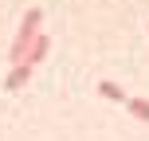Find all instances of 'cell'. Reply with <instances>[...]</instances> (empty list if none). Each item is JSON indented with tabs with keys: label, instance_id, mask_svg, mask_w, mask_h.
I'll use <instances>...</instances> for the list:
<instances>
[{
	"label": "cell",
	"instance_id": "cell-4",
	"mask_svg": "<svg viewBox=\"0 0 149 141\" xmlns=\"http://www.w3.org/2000/svg\"><path fill=\"white\" fill-rule=\"evenodd\" d=\"M98 94H102V98H110V102H122V106H126V90H122L118 82H110V78H106V82H98Z\"/></svg>",
	"mask_w": 149,
	"mask_h": 141
},
{
	"label": "cell",
	"instance_id": "cell-2",
	"mask_svg": "<svg viewBox=\"0 0 149 141\" xmlns=\"http://www.w3.org/2000/svg\"><path fill=\"white\" fill-rule=\"evenodd\" d=\"M28 78H31V63H16V67L8 71L4 86H8V90H20V86H24V82H28Z\"/></svg>",
	"mask_w": 149,
	"mask_h": 141
},
{
	"label": "cell",
	"instance_id": "cell-5",
	"mask_svg": "<svg viewBox=\"0 0 149 141\" xmlns=\"http://www.w3.org/2000/svg\"><path fill=\"white\" fill-rule=\"evenodd\" d=\"M126 110L134 114L137 122H149V98H126Z\"/></svg>",
	"mask_w": 149,
	"mask_h": 141
},
{
	"label": "cell",
	"instance_id": "cell-1",
	"mask_svg": "<svg viewBox=\"0 0 149 141\" xmlns=\"http://www.w3.org/2000/svg\"><path fill=\"white\" fill-rule=\"evenodd\" d=\"M39 24H43V12H39V8H28V12H24V20H20V31H16V39H12V51H8L12 67L28 59L31 43H36V35H39Z\"/></svg>",
	"mask_w": 149,
	"mask_h": 141
},
{
	"label": "cell",
	"instance_id": "cell-3",
	"mask_svg": "<svg viewBox=\"0 0 149 141\" xmlns=\"http://www.w3.org/2000/svg\"><path fill=\"white\" fill-rule=\"evenodd\" d=\"M47 47H51V39H47L43 31H39V35H36V43H31V51H28V59H24V63H31V67H39V59L47 55Z\"/></svg>",
	"mask_w": 149,
	"mask_h": 141
}]
</instances>
